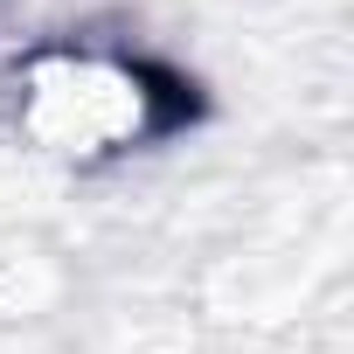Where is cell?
<instances>
[{
	"label": "cell",
	"instance_id": "cell-1",
	"mask_svg": "<svg viewBox=\"0 0 354 354\" xmlns=\"http://www.w3.org/2000/svg\"><path fill=\"white\" fill-rule=\"evenodd\" d=\"M15 118L56 160H118L195 118V84L118 49H35L15 70Z\"/></svg>",
	"mask_w": 354,
	"mask_h": 354
}]
</instances>
